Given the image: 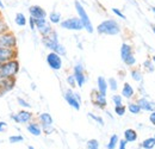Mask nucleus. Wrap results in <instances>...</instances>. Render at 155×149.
Returning a JSON list of instances; mask_svg holds the SVG:
<instances>
[{
	"label": "nucleus",
	"mask_w": 155,
	"mask_h": 149,
	"mask_svg": "<svg viewBox=\"0 0 155 149\" xmlns=\"http://www.w3.org/2000/svg\"><path fill=\"white\" fill-rule=\"evenodd\" d=\"M38 123L42 128V131H44L47 135L53 134L54 128H53V117L48 112H42L38 114Z\"/></svg>",
	"instance_id": "39448f33"
},
{
	"label": "nucleus",
	"mask_w": 155,
	"mask_h": 149,
	"mask_svg": "<svg viewBox=\"0 0 155 149\" xmlns=\"http://www.w3.org/2000/svg\"><path fill=\"white\" fill-rule=\"evenodd\" d=\"M26 130L32 136H41L42 135V128H41L38 122H34V121L29 122L26 124Z\"/></svg>",
	"instance_id": "a211bd4d"
},
{
	"label": "nucleus",
	"mask_w": 155,
	"mask_h": 149,
	"mask_svg": "<svg viewBox=\"0 0 155 149\" xmlns=\"http://www.w3.org/2000/svg\"><path fill=\"white\" fill-rule=\"evenodd\" d=\"M17 103H18V105H19L20 108H23V109H25V110H29V109H31V105L25 100V99H23V98H17Z\"/></svg>",
	"instance_id": "2f4dec72"
},
{
	"label": "nucleus",
	"mask_w": 155,
	"mask_h": 149,
	"mask_svg": "<svg viewBox=\"0 0 155 149\" xmlns=\"http://www.w3.org/2000/svg\"><path fill=\"white\" fill-rule=\"evenodd\" d=\"M60 26L62 29H66V30H69V31H80V30L84 29L80 19L78 18V17H72V18H67L61 20Z\"/></svg>",
	"instance_id": "1a4fd4ad"
},
{
	"label": "nucleus",
	"mask_w": 155,
	"mask_h": 149,
	"mask_svg": "<svg viewBox=\"0 0 155 149\" xmlns=\"http://www.w3.org/2000/svg\"><path fill=\"white\" fill-rule=\"evenodd\" d=\"M28 23H29V25H30V29H31L32 31H35V30H36V25H35V20H34V18L29 17V19H28Z\"/></svg>",
	"instance_id": "ea45409f"
},
{
	"label": "nucleus",
	"mask_w": 155,
	"mask_h": 149,
	"mask_svg": "<svg viewBox=\"0 0 155 149\" xmlns=\"http://www.w3.org/2000/svg\"><path fill=\"white\" fill-rule=\"evenodd\" d=\"M48 20H49L50 24H60L61 20H62V16L58 11H53L48 15Z\"/></svg>",
	"instance_id": "4be33fe9"
},
{
	"label": "nucleus",
	"mask_w": 155,
	"mask_h": 149,
	"mask_svg": "<svg viewBox=\"0 0 155 149\" xmlns=\"http://www.w3.org/2000/svg\"><path fill=\"white\" fill-rule=\"evenodd\" d=\"M127 109L129 110L130 113H133V114H138L141 112V108L137 105V103H130Z\"/></svg>",
	"instance_id": "a878e982"
},
{
	"label": "nucleus",
	"mask_w": 155,
	"mask_h": 149,
	"mask_svg": "<svg viewBox=\"0 0 155 149\" xmlns=\"http://www.w3.org/2000/svg\"><path fill=\"white\" fill-rule=\"evenodd\" d=\"M125 111H127V108L122 104V105H117L115 106V112H116L117 116H119V117H122V116H124L125 114Z\"/></svg>",
	"instance_id": "473e14b6"
},
{
	"label": "nucleus",
	"mask_w": 155,
	"mask_h": 149,
	"mask_svg": "<svg viewBox=\"0 0 155 149\" xmlns=\"http://www.w3.org/2000/svg\"><path fill=\"white\" fill-rule=\"evenodd\" d=\"M2 18V12H1V10H0V19Z\"/></svg>",
	"instance_id": "de8ad7c7"
},
{
	"label": "nucleus",
	"mask_w": 155,
	"mask_h": 149,
	"mask_svg": "<svg viewBox=\"0 0 155 149\" xmlns=\"http://www.w3.org/2000/svg\"><path fill=\"white\" fill-rule=\"evenodd\" d=\"M152 11H153V12L155 13V6H153V7H152Z\"/></svg>",
	"instance_id": "8fccbe9b"
},
{
	"label": "nucleus",
	"mask_w": 155,
	"mask_h": 149,
	"mask_svg": "<svg viewBox=\"0 0 155 149\" xmlns=\"http://www.w3.org/2000/svg\"><path fill=\"white\" fill-rule=\"evenodd\" d=\"M107 86L110 87V90L112 91V92H115L118 90V82H117V80L115 78H110L109 80H107Z\"/></svg>",
	"instance_id": "c756f323"
},
{
	"label": "nucleus",
	"mask_w": 155,
	"mask_h": 149,
	"mask_svg": "<svg viewBox=\"0 0 155 149\" xmlns=\"http://www.w3.org/2000/svg\"><path fill=\"white\" fill-rule=\"evenodd\" d=\"M118 136L117 135H112L111 137H110V141H109V143H107V149H115L117 147V144H118Z\"/></svg>",
	"instance_id": "bb28decb"
},
{
	"label": "nucleus",
	"mask_w": 155,
	"mask_h": 149,
	"mask_svg": "<svg viewBox=\"0 0 155 149\" xmlns=\"http://www.w3.org/2000/svg\"><path fill=\"white\" fill-rule=\"evenodd\" d=\"M28 149H35V148H34L32 146H29V147H28Z\"/></svg>",
	"instance_id": "09e8293b"
},
{
	"label": "nucleus",
	"mask_w": 155,
	"mask_h": 149,
	"mask_svg": "<svg viewBox=\"0 0 155 149\" xmlns=\"http://www.w3.org/2000/svg\"><path fill=\"white\" fill-rule=\"evenodd\" d=\"M144 149H154L155 147V138L154 137H150V138H147L142 142L141 144Z\"/></svg>",
	"instance_id": "393cba45"
},
{
	"label": "nucleus",
	"mask_w": 155,
	"mask_h": 149,
	"mask_svg": "<svg viewBox=\"0 0 155 149\" xmlns=\"http://www.w3.org/2000/svg\"><path fill=\"white\" fill-rule=\"evenodd\" d=\"M97 32L99 35H107V36H116L120 32V26L118 22L115 19H105L103 20L97 28Z\"/></svg>",
	"instance_id": "f03ea898"
},
{
	"label": "nucleus",
	"mask_w": 155,
	"mask_h": 149,
	"mask_svg": "<svg viewBox=\"0 0 155 149\" xmlns=\"http://www.w3.org/2000/svg\"><path fill=\"white\" fill-rule=\"evenodd\" d=\"M97 91L103 95H106L107 93V90H109V86H107V80L104 78V76H98L97 79Z\"/></svg>",
	"instance_id": "6ab92c4d"
},
{
	"label": "nucleus",
	"mask_w": 155,
	"mask_h": 149,
	"mask_svg": "<svg viewBox=\"0 0 155 149\" xmlns=\"http://www.w3.org/2000/svg\"><path fill=\"white\" fill-rule=\"evenodd\" d=\"M118 143H119V148L118 149H127V141L125 140H120V141H118Z\"/></svg>",
	"instance_id": "37998d69"
},
{
	"label": "nucleus",
	"mask_w": 155,
	"mask_h": 149,
	"mask_svg": "<svg viewBox=\"0 0 155 149\" xmlns=\"http://www.w3.org/2000/svg\"><path fill=\"white\" fill-rule=\"evenodd\" d=\"M64 99L68 103V105H71L74 110L79 111L81 108V97L79 95V93H75L72 88L66 90L64 92Z\"/></svg>",
	"instance_id": "6e6552de"
},
{
	"label": "nucleus",
	"mask_w": 155,
	"mask_h": 149,
	"mask_svg": "<svg viewBox=\"0 0 155 149\" xmlns=\"http://www.w3.org/2000/svg\"><path fill=\"white\" fill-rule=\"evenodd\" d=\"M7 129V123L4 121H0V132H4Z\"/></svg>",
	"instance_id": "a19ab883"
},
{
	"label": "nucleus",
	"mask_w": 155,
	"mask_h": 149,
	"mask_svg": "<svg viewBox=\"0 0 155 149\" xmlns=\"http://www.w3.org/2000/svg\"><path fill=\"white\" fill-rule=\"evenodd\" d=\"M35 20V25H36V30L39 32V35L43 37V36H48L51 31H53V28H51V24L49 23V20L47 18L44 19H34Z\"/></svg>",
	"instance_id": "9d476101"
},
{
	"label": "nucleus",
	"mask_w": 155,
	"mask_h": 149,
	"mask_svg": "<svg viewBox=\"0 0 155 149\" xmlns=\"http://www.w3.org/2000/svg\"><path fill=\"white\" fill-rule=\"evenodd\" d=\"M0 80H1V76H0Z\"/></svg>",
	"instance_id": "603ef678"
},
{
	"label": "nucleus",
	"mask_w": 155,
	"mask_h": 149,
	"mask_svg": "<svg viewBox=\"0 0 155 149\" xmlns=\"http://www.w3.org/2000/svg\"><path fill=\"white\" fill-rule=\"evenodd\" d=\"M13 58H18L17 48H2V47H0V63L13 60Z\"/></svg>",
	"instance_id": "4468645a"
},
{
	"label": "nucleus",
	"mask_w": 155,
	"mask_h": 149,
	"mask_svg": "<svg viewBox=\"0 0 155 149\" xmlns=\"http://www.w3.org/2000/svg\"><path fill=\"white\" fill-rule=\"evenodd\" d=\"M4 8H5V5H4L2 0H0V10H4Z\"/></svg>",
	"instance_id": "a18cd8bd"
},
{
	"label": "nucleus",
	"mask_w": 155,
	"mask_h": 149,
	"mask_svg": "<svg viewBox=\"0 0 155 149\" xmlns=\"http://www.w3.org/2000/svg\"><path fill=\"white\" fill-rule=\"evenodd\" d=\"M73 75L75 78L78 87H82L84 84L86 82V74H85V69L84 66L81 63H77L73 68Z\"/></svg>",
	"instance_id": "ddd939ff"
},
{
	"label": "nucleus",
	"mask_w": 155,
	"mask_h": 149,
	"mask_svg": "<svg viewBox=\"0 0 155 149\" xmlns=\"http://www.w3.org/2000/svg\"><path fill=\"white\" fill-rule=\"evenodd\" d=\"M74 6H75V10H77L78 18L80 19V22H81L84 29H85L88 34H92V32L94 31V28H93V24H92L91 19H90V17H88V15H87L85 7H84V6L81 5V2L78 1V0H75Z\"/></svg>",
	"instance_id": "20e7f679"
},
{
	"label": "nucleus",
	"mask_w": 155,
	"mask_h": 149,
	"mask_svg": "<svg viewBox=\"0 0 155 149\" xmlns=\"http://www.w3.org/2000/svg\"><path fill=\"white\" fill-rule=\"evenodd\" d=\"M8 30H10V28H8L7 23L1 18L0 19V34H4V32H6V31H8Z\"/></svg>",
	"instance_id": "72a5a7b5"
},
{
	"label": "nucleus",
	"mask_w": 155,
	"mask_h": 149,
	"mask_svg": "<svg viewBox=\"0 0 155 149\" xmlns=\"http://www.w3.org/2000/svg\"><path fill=\"white\" fill-rule=\"evenodd\" d=\"M123 62H124V63H125L127 66H129V67H133V66H134V65L136 63L135 56H134V55L129 56V57H128V58H127L125 61H123Z\"/></svg>",
	"instance_id": "4c0bfd02"
},
{
	"label": "nucleus",
	"mask_w": 155,
	"mask_h": 149,
	"mask_svg": "<svg viewBox=\"0 0 155 149\" xmlns=\"http://www.w3.org/2000/svg\"><path fill=\"white\" fill-rule=\"evenodd\" d=\"M137 105L141 108V110H144V111H155V103L146 99V98H140L137 100Z\"/></svg>",
	"instance_id": "f3484780"
},
{
	"label": "nucleus",
	"mask_w": 155,
	"mask_h": 149,
	"mask_svg": "<svg viewBox=\"0 0 155 149\" xmlns=\"http://www.w3.org/2000/svg\"><path fill=\"white\" fill-rule=\"evenodd\" d=\"M153 61H154V62H155V56H154V57H153Z\"/></svg>",
	"instance_id": "3c124183"
},
{
	"label": "nucleus",
	"mask_w": 155,
	"mask_h": 149,
	"mask_svg": "<svg viewBox=\"0 0 155 149\" xmlns=\"http://www.w3.org/2000/svg\"><path fill=\"white\" fill-rule=\"evenodd\" d=\"M0 47L2 48H17V37L8 30L4 34H0Z\"/></svg>",
	"instance_id": "0eeeda50"
},
{
	"label": "nucleus",
	"mask_w": 155,
	"mask_h": 149,
	"mask_svg": "<svg viewBox=\"0 0 155 149\" xmlns=\"http://www.w3.org/2000/svg\"><path fill=\"white\" fill-rule=\"evenodd\" d=\"M133 55V48L130 44L128 43H123L122 47H120V58L122 61H125L129 56Z\"/></svg>",
	"instance_id": "aec40b11"
},
{
	"label": "nucleus",
	"mask_w": 155,
	"mask_h": 149,
	"mask_svg": "<svg viewBox=\"0 0 155 149\" xmlns=\"http://www.w3.org/2000/svg\"><path fill=\"white\" fill-rule=\"evenodd\" d=\"M144 66H146V68H147L148 72H153V71H154L153 65H150V61H146V62H144Z\"/></svg>",
	"instance_id": "79ce46f5"
},
{
	"label": "nucleus",
	"mask_w": 155,
	"mask_h": 149,
	"mask_svg": "<svg viewBox=\"0 0 155 149\" xmlns=\"http://www.w3.org/2000/svg\"><path fill=\"white\" fill-rule=\"evenodd\" d=\"M152 29H153V31H154V35H155V25H152Z\"/></svg>",
	"instance_id": "49530a36"
},
{
	"label": "nucleus",
	"mask_w": 155,
	"mask_h": 149,
	"mask_svg": "<svg viewBox=\"0 0 155 149\" xmlns=\"http://www.w3.org/2000/svg\"><path fill=\"white\" fill-rule=\"evenodd\" d=\"M88 117H90V118H92L93 121L98 122V123H99L100 125H104V119H103L101 117H99V116L94 114V113H88Z\"/></svg>",
	"instance_id": "c9c22d12"
},
{
	"label": "nucleus",
	"mask_w": 155,
	"mask_h": 149,
	"mask_svg": "<svg viewBox=\"0 0 155 149\" xmlns=\"http://www.w3.org/2000/svg\"><path fill=\"white\" fill-rule=\"evenodd\" d=\"M91 100L93 103L94 106H97L98 109H105L107 106V100H106V95H103L98 92L97 90L91 92Z\"/></svg>",
	"instance_id": "2eb2a0df"
},
{
	"label": "nucleus",
	"mask_w": 155,
	"mask_h": 149,
	"mask_svg": "<svg viewBox=\"0 0 155 149\" xmlns=\"http://www.w3.org/2000/svg\"><path fill=\"white\" fill-rule=\"evenodd\" d=\"M124 140L127 142H135L137 140V132L134 129H127L124 131Z\"/></svg>",
	"instance_id": "5701e85b"
},
{
	"label": "nucleus",
	"mask_w": 155,
	"mask_h": 149,
	"mask_svg": "<svg viewBox=\"0 0 155 149\" xmlns=\"http://www.w3.org/2000/svg\"><path fill=\"white\" fill-rule=\"evenodd\" d=\"M20 71L18 58H13L0 63V76L1 78H16Z\"/></svg>",
	"instance_id": "7ed1b4c3"
},
{
	"label": "nucleus",
	"mask_w": 155,
	"mask_h": 149,
	"mask_svg": "<svg viewBox=\"0 0 155 149\" xmlns=\"http://www.w3.org/2000/svg\"><path fill=\"white\" fill-rule=\"evenodd\" d=\"M29 15H30L31 18L34 19H44L48 16L47 11L39 5H31L29 7Z\"/></svg>",
	"instance_id": "dca6fc26"
},
{
	"label": "nucleus",
	"mask_w": 155,
	"mask_h": 149,
	"mask_svg": "<svg viewBox=\"0 0 155 149\" xmlns=\"http://www.w3.org/2000/svg\"><path fill=\"white\" fill-rule=\"evenodd\" d=\"M42 43H43V45H44L47 49H49L50 51L56 53V54H58L60 56L67 55L66 48L60 43L58 32H56L55 30H53L48 36H43V37H42Z\"/></svg>",
	"instance_id": "f257e3e1"
},
{
	"label": "nucleus",
	"mask_w": 155,
	"mask_h": 149,
	"mask_svg": "<svg viewBox=\"0 0 155 149\" xmlns=\"http://www.w3.org/2000/svg\"><path fill=\"white\" fill-rule=\"evenodd\" d=\"M130 75H131V78H133L135 81H137V82L142 80V73H141L140 69H131Z\"/></svg>",
	"instance_id": "7c9ffc66"
},
{
	"label": "nucleus",
	"mask_w": 155,
	"mask_h": 149,
	"mask_svg": "<svg viewBox=\"0 0 155 149\" xmlns=\"http://www.w3.org/2000/svg\"><path fill=\"white\" fill-rule=\"evenodd\" d=\"M47 63L53 71H60L62 68V56L54 51H50L47 55Z\"/></svg>",
	"instance_id": "9b49d317"
},
{
	"label": "nucleus",
	"mask_w": 155,
	"mask_h": 149,
	"mask_svg": "<svg viewBox=\"0 0 155 149\" xmlns=\"http://www.w3.org/2000/svg\"><path fill=\"white\" fill-rule=\"evenodd\" d=\"M111 11H112V12H114V13L116 15L117 17H119V18H122V19H127L125 15H124V13H123V12H122V11H120L119 8H116V7H114V8L111 10Z\"/></svg>",
	"instance_id": "58836bf2"
},
{
	"label": "nucleus",
	"mask_w": 155,
	"mask_h": 149,
	"mask_svg": "<svg viewBox=\"0 0 155 149\" xmlns=\"http://www.w3.org/2000/svg\"><path fill=\"white\" fill-rule=\"evenodd\" d=\"M10 118H11L15 123H17V124H28L29 122H31V121L34 119V113L31 111H29V110L23 109V110H20V111L11 114Z\"/></svg>",
	"instance_id": "423d86ee"
},
{
	"label": "nucleus",
	"mask_w": 155,
	"mask_h": 149,
	"mask_svg": "<svg viewBox=\"0 0 155 149\" xmlns=\"http://www.w3.org/2000/svg\"><path fill=\"white\" fill-rule=\"evenodd\" d=\"M135 93V91H134V88H133V86L129 84V82H124V85H123V88H122V97H124V98H127V99H130L133 95Z\"/></svg>",
	"instance_id": "412c9836"
},
{
	"label": "nucleus",
	"mask_w": 155,
	"mask_h": 149,
	"mask_svg": "<svg viewBox=\"0 0 155 149\" xmlns=\"http://www.w3.org/2000/svg\"><path fill=\"white\" fill-rule=\"evenodd\" d=\"M86 149H99V142L96 138H91L86 143Z\"/></svg>",
	"instance_id": "cd10ccee"
},
{
	"label": "nucleus",
	"mask_w": 155,
	"mask_h": 149,
	"mask_svg": "<svg viewBox=\"0 0 155 149\" xmlns=\"http://www.w3.org/2000/svg\"><path fill=\"white\" fill-rule=\"evenodd\" d=\"M154 138H155V136H154Z\"/></svg>",
	"instance_id": "864d4df0"
},
{
	"label": "nucleus",
	"mask_w": 155,
	"mask_h": 149,
	"mask_svg": "<svg viewBox=\"0 0 155 149\" xmlns=\"http://www.w3.org/2000/svg\"><path fill=\"white\" fill-rule=\"evenodd\" d=\"M23 141H24V137H23L21 135H18V134L12 135V136L8 137V142L12 143V144H15V143H20V142H23Z\"/></svg>",
	"instance_id": "c85d7f7f"
},
{
	"label": "nucleus",
	"mask_w": 155,
	"mask_h": 149,
	"mask_svg": "<svg viewBox=\"0 0 155 149\" xmlns=\"http://www.w3.org/2000/svg\"><path fill=\"white\" fill-rule=\"evenodd\" d=\"M16 78H1L0 80V95L11 92L16 86Z\"/></svg>",
	"instance_id": "f8f14e48"
},
{
	"label": "nucleus",
	"mask_w": 155,
	"mask_h": 149,
	"mask_svg": "<svg viewBox=\"0 0 155 149\" xmlns=\"http://www.w3.org/2000/svg\"><path fill=\"white\" fill-rule=\"evenodd\" d=\"M149 121H150V123L153 125H155V111H152L150 116H149Z\"/></svg>",
	"instance_id": "c03bdc74"
},
{
	"label": "nucleus",
	"mask_w": 155,
	"mask_h": 149,
	"mask_svg": "<svg viewBox=\"0 0 155 149\" xmlns=\"http://www.w3.org/2000/svg\"><path fill=\"white\" fill-rule=\"evenodd\" d=\"M67 82H68V85H69L72 88L77 86V81H75V78H74V75L73 74H71L67 76Z\"/></svg>",
	"instance_id": "e433bc0d"
},
{
	"label": "nucleus",
	"mask_w": 155,
	"mask_h": 149,
	"mask_svg": "<svg viewBox=\"0 0 155 149\" xmlns=\"http://www.w3.org/2000/svg\"><path fill=\"white\" fill-rule=\"evenodd\" d=\"M15 23L20 26V28H23V26H25L26 24H28V18L25 17V15L23 13V12H18V13H16V16H15Z\"/></svg>",
	"instance_id": "b1692460"
},
{
	"label": "nucleus",
	"mask_w": 155,
	"mask_h": 149,
	"mask_svg": "<svg viewBox=\"0 0 155 149\" xmlns=\"http://www.w3.org/2000/svg\"><path fill=\"white\" fill-rule=\"evenodd\" d=\"M112 101H114L115 106L122 105V104H123V97L119 95V94H115V95H112Z\"/></svg>",
	"instance_id": "f704fd0d"
}]
</instances>
